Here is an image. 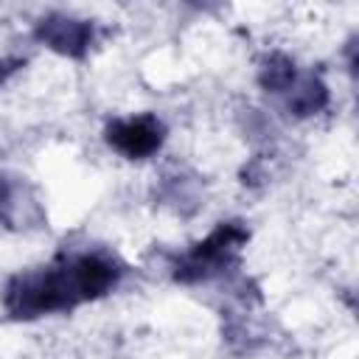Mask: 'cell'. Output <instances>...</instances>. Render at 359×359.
Segmentation results:
<instances>
[{"instance_id": "obj_5", "label": "cell", "mask_w": 359, "mask_h": 359, "mask_svg": "<svg viewBox=\"0 0 359 359\" xmlns=\"http://www.w3.org/2000/svg\"><path fill=\"white\" fill-rule=\"evenodd\" d=\"M17 67H22V59H0V84H3Z\"/></svg>"}, {"instance_id": "obj_4", "label": "cell", "mask_w": 359, "mask_h": 359, "mask_svg": "<svg viewBox=\"0 0 359 359\" xmlns=\"http://www.w3.org/2000/svg\"><path fill=\"white\" fill-rule=\"evenodd\" d=\"M36 36L65 56H84L93 42V22L67 14H48L36 25Z\"/></svg>"}, {"instance_id": "obj_3", "label": "cell", "mask_w": 359, "mask_h": 359, "mask_svg": "<svg viewBox=\"0 0 359 359\" xmlns=\"http://www.w3.org/2000/svg\"><path fill=\"white\" fill-rule=\"evenodd\" d=\"M165 129L154 115L121 118L107 126V143L129 160H143L163 146Z\"/></svg>"}, {"instance_id": "obj_2", "label": "cell", "mask_w": 359, "mask_h": 359, "mask_svg": "<svg viewBox=\"0 0 359 359\" xmlns=\"http://www.w3.org/2000/svg\"><path fill=\"white\" fill-rule=\"evenodd\" d=\"M247 241V230L238 222H222L208 238H202L199 244H194L182 261L177 264V280L182 283H194V280H208L210 275H216L222 266H227L233 261V255L238 252V247Z\"/></svg>"}, {"instance_id": "obj_1", "label": "cell", "mask_w": 359, "mask_h": 359, "mask_svg": "<svg viewBox=\"0 0 359 359\" xmlns=\"http://www.w3.org/2000/svg\"><path fill=\"white\" fill-rule=\"evenodd\" d=\"M121 278V266L98 252H81L59 266L17 275L8 283L6 306L14 317H42L67 311L79 303L107 294Z\"/></svg>"}]
</instances>
